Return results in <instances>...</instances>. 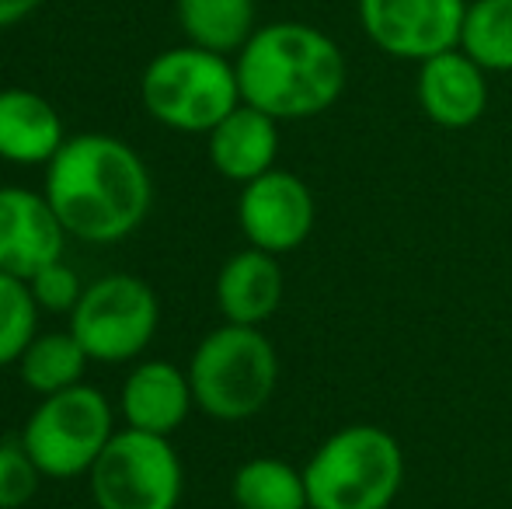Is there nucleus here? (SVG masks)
Listing matches in <instances>:
<instances>
[{
  "mask_svg": "<svg viewBox=\"0 0 512 509\" xmlns=\"http://www.w3.org/2000/svg\"><path fill=\"white\" fill-rule=\"evenodd\" d=\"M46 199L70 238L84 245H119L140 231L154 203L143 157L108 133L67 136L46 164Z\"/></svg>",
  "mask_w": 512,
  "mask_h": 509,
  "instance_id": "nucleus-1",
  "label": "nucleus"
},
{
  "mask_svg": "<svg viewBox=\"0 0 512 509\" xmlns=\"http://www.w3.org/2000/svg\"><path fill=\"white\" fill-rule=\"evenodd\" d=\"M241 102L279 123L328 112L345 91V56L328 32L304 21L255 28L234 60Z\"/></svg>",
  "mask_w": 512,
  "mask_h": 509,
  "instance_id": "nucleus-2",
  "label": "nucleus"
},
{
  "mask_svg": "<svg viewBox=\"0 0 512 509\" xmlns=\"http://www.w3.org/2000/svg\"><path fill=\"white\" fill-rule=\"evenodd\" d=\"M310 509H391L405 485V450L380 426H342L304 464Z\"/></svg>",
  "mask_w": 512,
  "mask_h": 509,
  "instance_id": "nucleus-3",
  "label": "nucleus"
},
{
  "mask_svg": "<svg viewBox=\"0 0 512 509\" xmlns=\"http://www.w3.org/2000/svg\"><path fill=\"white\" fill-rule=\"evenodd\" d=\"M196 408L209 419L244 422L272 401L279 387V353L255 325H230L206 335L189 360Z\"/></svg>",
  "mask_w": 512,
  "mask_h": 509,
  "instance_id": "nucleus-4",
  "label": "nucleus"
},
{
  "mask_svg": "<svg viewBox=\"0 0 512 509\" xmlns=\"http://www.w3.org/2000/svg\"><path fill=\"white\" fill-rule=\"evenodd\" d=\"M143 109L175 133H209L241 105V84L230 56L203 46H175L157 53L140 77Z\"/></svg>",
  "mask_w": 512,
  "mask_h": 509,
  "instance_id": "nucleus-5",
  "label": "nucleus"
},
{
  "mask_svg": "<svg viewBox=\"0 0 512 509\" xmlns=\"http://www.w3.org/2000/svg\"><path fill=\"white\" fill-rule=\"evenodd\" d=\"M112 436L115 412L105 394L91 384L46 394L21 429V443L42 478L88 475Z\"/></svg>",
  "mask_w": 512,
  "mask_h": 509,
  "instance_id": "nucleus-6",
  "label": "nucleus"
},
{
  "mask_svg": "<svg viewBox=\"0 0 512 509\" xmlns=\"http://www.w3.org/2000/svg\"><path fill=\"white\" fill-rule=\"evenodd\" d=\"M67 318L91 363H129L154 342L161 325V300L140 276L112 272L84 286Z\"/></svg>",
  "mask_w": 512,
  "mask_h": 509,
  "instance_id": "nucleus-7",
  "label": "nucleus"
},
{
  "mask_svg": "<svg viewBox=\"0 0 512 509\" xmlns=\"http://www.w3.org/2000/svg\"><path fill=\"white\" fill-rule=\"evenodd\" d=\"M88 489L98 509H178L185 471L171 436L126 426L88 471Z\"/></svg>",
  "mask_w": 512,
  "mask_h": 509,
  "instance_id": "nucleus-8",
  "label": "nucleus"
},
{
  "mask_svg": "<svg viewBox=\"0 0 512 509\" xmlns=\"http://www.w3.org/2000/svg\"><path fill=\"white\" fill-rule=\"evenodd\" d=\"M356 11L380 53L422 63L460 46L467 0H356Z\"/></svg>",
  "mask_w": 512,
  "mask_h": 509,
  "instance_id": "nucleus-9",
  "label": "nucleus"
},
{
  "mask_svg": "<svg viewBox=\"0 0 512 509\" xmlns=\"http://www.w3.org/2000/svg\"><path fill=\"white\" fill-rule=\"evenodd\" d=\"M314 192L293 171L272 168L262 178L241 185L237 224L251 248L269 255H290L314 234Z\"/></svg>",
  "mask_w": 512,
  "mask_h": 509,
  "instance_id": "nucleus-10",
  "label": "nucleus"
},
{
  "mask_svg": "<svg viewBox=\"0 0 512 509\" xmlns=\"http://www.w3.org/2000/svg\"><path fill=\"white\" fill-rule=\"evenodd\" d=\"M67 238L46 192L0 185V272L32 279L39 269L60 262Z\"/></svg>",
  "mask_w": 512,
  "mask_h": 509,
  "instance_id": "nucleus-11",
  "label": "nucleus"
},
{
  "mask_svg": "<svg viewBox=\"0 0 512 509\" xmlns=\"http://www.w3.org/2000/svg\"><path fill=\"white\" fill-rule=\"evenodd\" d=\"M415 95L422 112L443 129H471L488 109V70L464 49H446L418 63Z\"/></svg>",
  "mask_w": 512,
  "mask_h": 509,
  "instance_id": "nucleus-12",
  "label": "nucleus"
},
{
  "mask_svg": "<svg viewBox=\"0 0 512 509\" xmlns=\"http://www.w3.org/2000/svg\"><path fill=\"white\" fill-rule=\"evenodd\" d=\"M196 408L189 370L168 360H147L129 370L119 391V412L129 429L171 436Z\"/></svg>",
  "mask_w": 512,
  "mask_h": 509,
  "instance_id": "nucleus-13",
  "label": "nucleus"
},
{
  "mask_svg": "<svg viewBox=\"0 0 512 509\" xmlns=\"http://www.w3.org/2000/svg\"><path fill=\"white\" fill-rule=\"evenodd\" d=\"M286 293V276L279 255L262 248H244L230 255L216 272V307L230 325L262 328L279 311Z\"/></svg>",
  "mask_w": 512,
  "mask_h": 509,
  "instance_id": "nucleus-14",
  "label": "nucleus"
},
{
  "mask_svg": "<svg viewBox=\"0 0 512 509\" xmlns=\"http://www.w3.org/2000/svg\"><path fill=\"white\" fill-rule=\"evenodd\" d=\"M209 164L227 182L248 185L276 168L279 154V119L265 116L255 105H237L206 133Z\"/></svg>",
  "mask_w": 512,
  "mask_h": 509,
  "instance_id": "nucleus-15",
  "label": "nucleus"
},
{
  "mask_svg": "<svg viewBox=\"0 0 512 509\" xmlns=\"http://www.w3.org/2000/svg\"><path fill=\"white\" fill-rule=\"evenodd\" d=\"M63 143V119L49 98L28 88L0 91V161L35 168L53 161Z\"/></svg>",
  "mask_w": 512,
  "mask_h": 509,
  "instance_id": "nucleus-16",
  "label": "nucleus"
},
{
  "mask_svg": "<svg viewBox=\"0 0 512 509\" xmlns=\"http://www.w3.org/2000/svg\"><path fill=\"white\" fill-rule=\"evenodd\" d=\"M175 18L192 46L230 56L255 35V0H175Z\"/></svg>",
  "mask_w": 512,
  "mask_h": 509,
  "instance_id": "nucleus-17",
  "label": "nucleus"
},
{
  "mask_svg": "<svg viewBox=\"0 0 512 509\" xmlns=\"http://www.w3.org/2000/svg\"><path fill=\"white\" fill-rule=\"evenodd\" d=\"M88 353L74 339V332H46L35 335L28 342V349L18 360V374L25 381L28 391H35L39 398L56 391H67L74 384H84V370H88Z\"/></svg>",
  "mask_w": 512,
  "mask_h": 509,
  "instance_id": "nucleus-18",
  "label": "nucleus"
},
{
  "mask_svg": "<svg viewBox=\"0 0 512 509\" xmlns=\"http://www.w3.org/2000/svg\"><path fill=\"white\" fill-rule=\"evenodd\" d=\"M230 496L237 509H310L304 471L279 457H251L234 471Z\"/></svg>",
  "mask_w": 512,
  "mask_h": 509,
  "instance_id": "nucleus-19",
  "label": "nucleus"
},
{
  "mask_svg": "<svg viewBox=\"0 0 512 509\" xmlns=\"http://www.w3.org/2000/svg\"><path fill=\"white\" fill-rule=\"evenodd\" d=\"M460 49L488 74H512V0L467 4Z\"/></svg>",
  "mask_w": 512,
  "mask_h": 509,
  "instance_id": "nucleus-20",
  "label": "nucleus"
},
{
  "mask_svg": "<svg viewBox=\"0 0 512 509\" xmlns=\"http://www.w3.org/2000/svg\"><path fill=\"white\" fill-rule=\"evenodd\" d=\"M35 328H39V304L28 279L0 272V367L21 360L28 342L39 335Z\"/></svg>",
  "mask_w": 512,
  "mask_h": 509,
  "instance_id": "nucleus-21",
  "label": "nucleus"
},
{
  "mask_svg": "<svg viewBox=\"0 0 512 509\" xmlns=\"http://www.w3.org/2000/svg\"><path fill=\"white\" fill-rule=\"evenodd\" d=\"M39 482L42 471L35 468L21 436L18 440H0V509L28 506L35 492H39Z\"/></svg>",
  "mask_w": 512,
  "mask_h": 509,
  "instance_id": "nucleus-22",
  "label": "nucleus"
},
{
  "mask_svg": "<svg viewBox=\"0 0 512 509\" xmlns=\"http://www.w3.org/2000/svg\"><path fill=\"white\" fill-rule=\"evenodd\" d=\"M28 286H32V297H35V304H39V311H53V314H70L84 293L81 276H77L63 258L35 272V276L28 279Z\"/></svg>",
  "mask_w": 512,
  "mask_h": 509,
  "instance_id": "nucleus-23",
  "label": "nucleus"
},
{
  "mask_svg": "<svg viewBox=\"0 0 512 509\" xmlns=\"http://www.w3.org/2000/svg\"><path fill=\"white\" fill-rule=\"evenodd\" d=\"M42 0H0V28H14L39 7Z\"/></svg>",
  "mask_w": 512,
  "mask_h": 509,
  "instance_id": "nucleus-24",
  "label": "nucleus"
}]
</instances>
